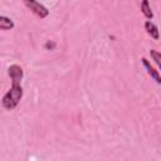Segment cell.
I'll list each match as a JSON object with an SVG mask.
<instances>
[{"label": "cell", "mask_w": 161, "mask_h": 161, "mask_svg": "<svg viewBox=\"0 0 161 161\" xmlns=\"http://www.w3.org/2000/svg\"><path fill=\"white\" fill-rule=\"evenodd\" d=\"M21 98H23V87H21V84H11L10 89L3 96L1 104L5 109L13 111L19 104Z\"/></svg>", "instance_id": "obj_1"}, {"label": "cell", "mask_w": 161, "mask_h": 161, "mask_svg": "<svg viewBox=\"0 0 161 161\" xmlns=\"http://www.w3.org/2000/svg\"><path fill=\"white\" fill-rule=\"evenodd\" d=\"M23 3H24V5H25L33 14H35V15H36L38 18H40V19H44V18H47V16L49 15L48 8L44 6L43 4H40V3L36 1V0H23Z\"/></svg>", "instance_id": "obj_2"}, {"label": "cell", "mask_w": 161, "mask_h": 161, "mask_svg": "<svg viewBox=\"0 0 161 161\" xmlns=\"http://www.w3.org/2000/svg\"><path fill=\"white\" fill-rule=\"evenodd\" d=\"M8 74L10 77L11 84H21V79L24 77V70L18 64H11L8 68Z\"/></svg>", "instance_id": "obj_3"}, {"label": "cell", "mask_w": 161, "mask_h": 161, "mask_svg": "<svg viewBox=\"0 0 161 161\" xmlns=\"http://www.w3.org/2000/svg\"><path fill=\"white\" fill-rule=\"evenodd\" d=\"M141 62H142L143 67L146 68V70H147L148 75H150V77H151V78H152L157 84H161V75H160V72H158V70H156L146 58H142V59H141Z\"/></svg>", "instance_id": "obj_4"}, {"label": "cell", "mask_w": 161, "mask_h": 161, "mask_svg": "<svg viewBox=\"0 0 161 161\" xmlns=\"http://www.w3.org/2000/svg\"><path fill=\"white\" fill-rule=\"evenodd\" d=\"M143 26H145V30H146V33L152 38V39H155V40H158V38H160V33H158V28L151 21V20H146L145 21V24H143Z\"/></svg>", "instance_id": "obj_5"}, {"label": "cell", "mask_w": 161, "mask_h": 161, "mask_svg": "<svg viewBox=\"0 0 161 161\" xmlns=\"http://www.w3.org/2000/svg\"><path fill=\"white\" fill-rule=\"evenodd\" d=\"M141 13L143 14V16L147 19V20H151L153 18V13L151 10V6H150V3L148 0H142L141 1Z\"/></svg>", "instance_id": "obj_6"}, {"label": "cell", "mask_w": 161, "mask_h": 161, "mask_svg": "<svg viewBox=\"0 0 161 161\" xmlns=\"http://www.w3.org/2000/svg\"><path fill=\"white\" fill-rule=\"evenodd\" d=\"M14 26H15V24H14L13 19H10L5 15L0 16V29L1 30H11V29H14Z\"/></svg>", "instance_id": "obj_7"}, {"label": "cell", "mask_w": 161, "mask_h": 161, "mask_svg": "<svg viewBox=\"0 0 161 161\" xmlns=\"http://www.w3.org/2000/svg\"><path fill=\"white\" fill-rule=\"evenodd\" d=\"M150 57H151V59L155 62V64L157 65V68L161 70V53L157 52L156 49H151V50H150Z\"/></svg>", "instance_id": "obj_8"}, {"label": "cell", "mask_w": 161, "mask_h": 161, "mask_svg": "<svg viewBox=\"0 0 161 161\" xmlns=\"http://www.w3.org/2000/svg\"><path fill=\"white\" fill-rule=\"evenodd\" d=\"M55 47H57V44H55L53 40H48V42L44 44V48L48 49V50H53V49H55Z\"/></svg>", "instance_id": "obj_9"}]
</instances>
